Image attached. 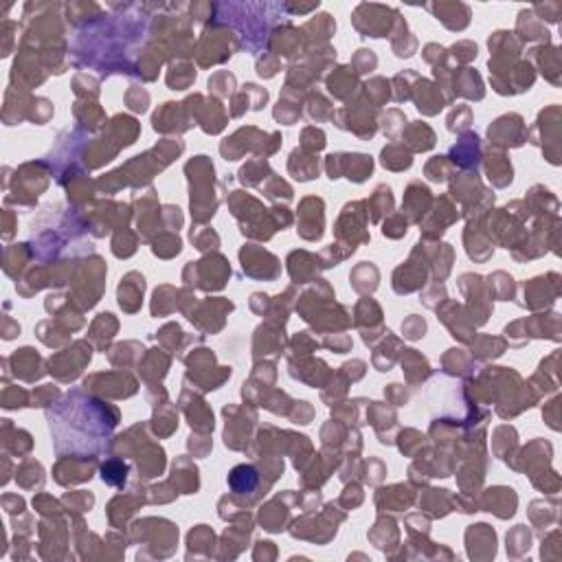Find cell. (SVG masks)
Here are the masks:
<instances>
[{
  "label": "cell",
  "instance_id": "obj_29",
  "mask_svg": "<svg viewBox=\"0 0 562 562\" xmlns=\"http://www.w3.org/2000/svg\"><path fill=\"white\" fill-rule=\"evenodd\" d=\"M367 207L371 209V216L374 220L378 222L380 220L383 214H391L393 211V195H391V189L387 185H380L376 189V193L371 195V202H367Z\"/></svg>",
  "mask_w": 562,
  "mask_h": 562
},
{
  "label": "cell",
  "instance_id": "obj_24",
  "mask_svg": "<svg viewBox=\"0 0 562 562\" xmlns=\"http://www.w3.org/2000/svg\"><path fill=\"white\" fill-rule=\"evenodd\" d=\"M454 93L470 97V99H481L483 97V84H481V77L477 75V71L464 68L459 73L457 82H454Z\"/></svg>",
  "mask_w": 562,
  "mask_h": 562
},
{
  "label": "cell",
  "instance_id": "obj_54",
  "mask_svg": "<svg viewBox=\"0 0 562 562\" xmlns=\"http://www.w3.org/2000/svg\"><path fill=\"white\" fill-rule=\"evenodd\" d=\"M325 347L334 349L337 354H345L349 347H352V339L347 334H332L330 339H325Z\"/></svg>",
  "mask_w": 562,
  "mask_h": 562
},
{
  "label": "cell",
  "instance_id": "obj_45",
  "mask_svg": "<svg viewBox=\"0 0 562 562\" xmlns=\"http://www.w3.org/2000/svg\"><path fill=\"white\" fill-rule=\"evenodd\" d=\"M364 88H371V93H367V97H369V101H371L374 105H383V103L389 99V82L383 80V77L371 80Z\"/></svg>",
  "mask_w": 562,
  "mask_h": 562
},
{
  "label": "cell",
  "instance_id": "obj_43",
  "mask_svg": "<svg viewBox=\"0 0 562 562\" xmlns=\"http://www.w3.org/2000/svg\"><path fill=\"white\" fill-rule=\"evenodd\" d=\"M448 172H450V163L446 161V156H435L433 161L427 163V176H429V180H433V182H442V180H446Z\"/></svg>",
  "mask_w": 562,
  "mask_h": 562
},
{
  "label": "cell",
  "instance_id": "obj_50",
  "mask_svg": "<svg viewBox=\"0 0 562 562\" xmlns=\"http://www.w3.org/2000/svg\"><path fill=\"white\" fill-rule=\"evenodd\" d=\"M29 402V393L18 389V387H13V389H5L3 393V406L5 408H20V406H27Z\"/></svg>",
  "mask_w": 562,
  "mask_h": 562
},
{
  "label": "cell",
  "instance_id": "obj_39",
  "mask_svg": "<svg viewBox=\"0 0 562 562\" xmlns=\"http://www.w3.org/2000/svg\"><path fill=\"white\" fill-rule=\"evenodd\" d=\"M18 473H20V475H18V483L22 485V488H31V481H29V479H36L38 483L44 481L42 466H40L38 461H24Z\"/></svg>",
  "mask_w": 562,
  "mask_h": 562
},
{
  "label": "cell",
  "instance_id": "obj_52",
  "mask_svg": "<svg viewBox=\"0 0 562 562\" xmlns=\"http://www.w3.org/2000/svg\"><path fill=\"white\" fill-rule=\"evenodd\" d=\"M318 362H321V360H312V367L308 369V374H314V367H316ZM293 376H295V378H299V380H303V383H308V385L321 387V385H323V380H325V378H327L330 374H327V367H323V369H316V378H308V376L303 374V371H301V374H293Z\"/></svg>",
  "mask_w": 562,
  "mask_h": 562
},
{
  "label": "cell",
  "instance_id": "obj_23",
  "mask_svg": "<svg viewBox=\"0 0 562 562\" xmlns=\"http://www.w3.org/2000/svg\"><path fill=\"white\" fill-rule=\"evenodd\" d=\"M404 358H402V367L406 369V378L411 383H420V380H427L431 376V367L429 362L424 360L415 349H404Z\"/></svg>",
  "mask_w": 562,
  "mask_h": 562
},
{
  "label": "cell",
  "instance_id": "obj_15",
  "mask_svg": "<svg viewBox=\"0 0 562 562\" xmlns=\"http://www.w3.org/2000/svg\"><path fill=\"white\" fill-rule=\"evenodd\" d=\"M288 170L297 180H312L318 176V158L310 151L295 149L290 154V163H288Z\"/></svg>",
  "mask_w": 562,
  "mask_h": 562
},
{
  "label": "cell",
  "instance_id": "obj_2",
  "mask_svg": "<svg viewBox=\"0 0 562 562\" xmlns=\"http://www.w3.org/2000/svg\"><path fill=\"white\" fill-rule=\"evenodd\" d=\"M400 13V11H398ZM396 9L380 5H360L354 11V27L364 38H385L391 31V24L398 18Z\"/></svg>",
  "mask_w": 562,
  "mask_h": 562
},
{
  "label": "cell",
  "instance_id": "obj_44",
  "mask_svg": "<svg viewBox=\"0 0 562 562\" xmlns=\"http://www.w3.org/2000/svg\"><path fill=\"white\" fill-rule=\"evenodd\" d=\"M402 332H404V339L417 341V339L424 337V332H427V321H424V318L417 316V314H411L402 323Z\"/></svg>",
  "mask_w": 562,
  "mask_h": 562
},
{
  "label": "cell",
  "instance_id": "obj_7",
  "mask_svg": "<svg viewBox=\"0 0 562 562\" xmlns=\"http://www.w3.org/2000/svg\"><path fill=\"white\" fill-rule=\"evenodd\" d=\"M490 141L498 147H519L525 141V128H523V119L519 114H508L496 119L488 130Z\"/></svg>",
  "mask_w": 562,
  "mask_h": 562
},
{
  "label": "cell",
  "instance_id": "obj_12",
  "mask_svg": "<svg viewBox=\"0 0 562 562\" xmlns=\"http://www.w3.org/2000/svg\"><path fill=\"white\" fill-rule=\"evenodd\" d=\"M429 205H431L429 187H424L422 182H413V185L406 189V195H404V214L411 218V222H422Z\"/></svg>",
  "mask_w": 562,
  "mask_h": 562
},
{
  "label": "cell",
  "instance_id": "obj_33",
  "mask_svg": "<svg viewBox=\"0 0 562 562\" xmlns=\"http://www.w3.org/2000/svg\"><path fill=\"white\" fill-rule=\"evenodd\" d=\"M151 251H154V255L170 260V257H174V255H178L182 251V242L174 233H165L158 239H154V246H151Z\"/></svg>",
  "mask_w": 562,
  "mask_h": 562
},
{
  "label": "cell",
  "instance_id": "obj_35",
  "mask_svg": "<svg viewBox=\"0 0 562 562\" xmlns=\"http://www.w3.org/2000/svg\"><path fill=\"white\" fill-rule=\"evenodd\" d=\"M97 332H101L99 334V337H101V345L99 347L103 349V345L108 343L114 337V332H117V321L112 318V314H99V318L93 323V327H90V334H97ZM93 341H97V337Z\"/></svg>",
  "mask_w": 562,
  "mask_h": 562
},
{
  "label": "cell",
  "instance_id": "obj_28",
  "mask_svg": "<svg viewBox=\"0 0 562 562\" xmlns=\"http://www.w3.org/2000/svg\"><path fill=\"white\" fill-rule=\"evenodd\" d=\"M516 34H521L523 40H549V34L542 24L536 22V18L531 16V11H521L519 13V29Z\"/></svg>",
  "mask_w": 562,
  "mask_h": 562
},
{
  "label": "cell",
  "instance_id": "obj_41",
  "mask_svg": "<svg viewBox=\"0 0 562 562\" xmlns=\"http://www.w3.org/2000/svg\"><path fill=\"white\" fill-rule=\"evenodd\" d=\"M262 189H264V193L268 195V198H281V195H283L286 200L293 198V189L288 187L281 178H277L275 174H270V180L266 182Z\"/></svg>",
  "mask_w": 562,
  "mask_h": 562
},
{
  "label": "cell",
  "instance_id": "obj_36",
  "mask_svg": "<svg viewBox=\"0 0 562 562\" xmlns=\"http://www.w3.org/2000/svg\"><path fill=\"white\" fill-rule=\"evenodd\" d=\"M233 88H235V77L231 73H226V71L216 73L214 77L209 80V90H211V93H218L220 97L231 95Z\"/></svg>",
  "mask_w": 562,
  "mask_h": 562
},
{
  "label": "cell",
  "instance_id": "obj_42",
  "mask_svg": "<svg viewBox=\"0 0 562 562\" xmlns=\"http://www.w3.org/2000/svg\"><path fill=\"white\" fill-rule=\"evenodd\" d=\"M191 242L195 244V249H200V251L218 249V244H220L218 235L211 229H193L191 231Z\"/></svg>",
  "mask_w": 562,
  "mask_h": 562
},
{
  "label": "cell",
  "instance_id": "obj_47",
  "mask_svg": "<svg viewBox=\"0 0 562 562\" xmlns=\"http://www.w3.org/2000/svg\"><path fill=\"white\" fill-rule=\"evenodd\" d=\"M64 503H68L71 510H75V512H86V510L93 508L95 496L88 494V492H68V494H64Z\"/></svg>",
  "mask_w": 562,
  "mask_h": 562
},
{
  "label": "cell",
  "instance_id": "obj_32",
  "mask_svg": "<svg viewBox=\"0 0 562 562\" xmlns=\"http://www.w3.org/2000/svg\"><path fill=\"white\" fill-rule=\"evenodd\" d=\"M264 174H270L268 163H266L264 158H255V161H251L249 165L242 167L239 180L244 182V185H260V180L266 178Z\"/></svg>",
  "mask_w": 562,
  "mask_h": 562
},
{
  "label": "cell",
  "instance_id": "obj_10",
  "mask_svg": "<svg viewBox=\"0 0 562 562\" xmlns=\"http://www.w3.org/2000/svg\"><path fill=\"white\" fill-rule=\"evenodd\" d=\"M413 93H415V103H417V110L424 112V114H437L439 110L444 108V97H442V90H439L435 84H431L429 80H417V86H413Z\"/></svg>",
  "mask_w": 562,
  "mask_h": 562
},
{
  "label": "cell",
  "instance_id": "obj_22",
  "mask_svg": "<svg viewBox=\"0 0 562 562\" xmlns=\"http://www.w3.org/2000/svg\"><path fill=\"white\" fill-rule=\"evenodd\" d=\"M485 170H488V178L494 187H505L512 182V165L503 154H492L485 161Z\"/></svg>",
  "mask_w": 562,
  "mask_h": 562
},
{
  "label": "cell",
  "instance_id": "obj_31",
  "mask_svg": "<svg viewBox=\"0 0 562 562\" xmlns=\"http://www.w3.org/2000/svg\"><path fill=\"white\" fill-rule=\"evenodd\" d=\"M195 82V68L189 64H178L167 75V84L172 90H187Z\"/></svg>",
  "mask_w": 562,
  "mask_h": 562
},
{
  "label": "cell",
  "instance_id": "obj_38",
  "mask_svg": "<svg viewBox=\"0 0 562 562\" xmlns=\"http://www.w3.org/2000/svg\"><path fill=\"white\" fill-rule=\"evenodd\" d=\"M378 64V57L374 55V51L369 49H360L356 51L354 59H352V71L354 75H362V73H371Z\"/></svg>",
  "mask_w": 562,
  "mask_h": 562
},
{
  "label": "cell",
  "instance_id": "obj_5",
  "mask_svg": "<svg viewBox=\"0 0 562 562\" xmlns=\"http://www.w3.org/2000/svg\"><path fill=\"white\" fill-rule=\"evenodd\" d=\"M90 347L86 343H75L73 349H66L62 354H55L51 360H49V371L53 376H57L59 380H73V378H77L82 374V367L84 364L90 362Z\"/></svg>",
  "mask_w": 562,
  "mask_h": 562
},
{
  "label": "cell",
  "instance_id": "obj_8",
  "mask_svg": "<svg viewBox=\"0 0 562 562\" xmlns=\"http://www.w3.org/2000/svg\"><path fill=\"white\" fill-rule=\"evenodd\" d=\"M325 268L323 262H318L316 255H310L306 251H295L288 257V270L295 283H306L318 275V270Z\"/></svg>",
  "mask_w": 562,
  "mask_h": 562
},
{
  "label": "cell",
  "instance_id": "obj_19",
  "mask_svg": "<svg viewBox=\"0 0 562 562\" xmlns=\"http://www.w3.org/2000/svg\"><path fill=\"white\" fill-rule=\"evenodd\" d=\"M11 362L16 364V376H20L22 380H38V374L31 371V369H42L40 364H42V358L34 352L31 347H24L20 349L18 354H13L11 356Z\"/></svg>",
  "mask_w": 562,
  "mask_h": 562
},
{
  "label": "cell",
  "instance_id": "obj_14",
  "mask_svg": "<svg viewBox=\"0 0 562 562\" xmlns=\"http://www.w3.org/2000/svg\"><path fill=\"white\" fill-rule=\"evenodd\" d=\"M424 277H427V268L424 266L415 268L413 262H406L404 266H400L396 270V275H393V288H396V293H400V295L417 290V288L424 283Z\"/></svg>",
  "mask_w": 562,
  "mask_h": 562
},
{
  "label": "cell",
  "instance_id": "obj_37",
  "mask_svg": "<svg viewBox=\"0 0 562 562\" xmlns=\"http://www.w3.org/2000/svg\"><path fill=\"white\" fill-rule=\"evenodd\" d=\"M325 147V134L323 130L318 128H306L303 130V136H301V149L303 151H310V154H316L318 149Z\"/></svg>",
  "mask_w": 562,
  "mask_h": 562
},
{
  "label": "cell",
  "instance_id": "obj_26",
  "mask_svg": "<svg viewBox=\"0 0 562 562\" xmlns=\"http://www.w3.org/2000/svg\"><path fill=\"white\" fill-rule=\"evenodd\" d=\"M383 165L387 167V170H393V172H402V170H408L413 163L411 154L398 143H391L383 149Z\"/></svg>",
  "mask_w": 562,
  "mask_h": 562
},
{
  "label": "cell",
  "instance_id": "obj_51",
  "mask_svg": "<svg viewBox=\"0 0 562 562\" xmlns=\"http://www.w3.org/2000/svg\"><path fill=\"white\" fill-rule=\"evenodd\" d=\"M450 53H452L454 59H459V62H470V59L477 57V44L464 40L459 44H454V47L450 49Z\"/></svg>",
  "mask_w": 562,
  "mask_h": 562
},
{
  "label": "cell",
  "instance_id": "obj_21",
  "mask_svg": "<svg viewBox=\"0 0 562 562\" xmlns=\"http://www.w3.org/2000/svg\"><path fill=\"white\" fill-rule=\"evenodd\" d=\"M174 481L185 494H193L198 490V468L187 459H178L174 464Z\"/></svg>",
  "mask_w": 562,
  "mask_h": 562
},
{
  "label": "cell",
  "instance_id": "obj_27",
  "mask_svg": "<svg viewBox=\"0 0 562 562\" xmlns=\"http://www.w3.org/2000/svg\"><path fill=\"white\" fill-rule=\"evenodd\" d=\"M406 145L415 151H427L435 145V134L427 124H413L406 130Z\"/></svg>",
  "mask_w": 562,
  "mask_h": 562
},
{
  "label": "cell",
  "instance_id": "obj_18",
  "mask_svg": "<svg viewBox=\"0 0 562 562\" xmlns=\"http://www.w3.org/2000/svg\"><path fill=\"white\" fill-rule=\"evenodd\" d=\"M93 468H95V461H80V459H62L55 468V477L57 475H64L68 473V477L62 481V485H68V483H80V481H86L93 477Z\"/></svg>",
  "mask_w": 562,
  "mask_h": 562
},
{
  "label": "cell",
  "instance_id": "obj_4",
  "mask_svg": "<svg viewBox=\"0 0 562 562\" xmlns=\"http://www.w3.org/2000/svg\"><path fill=\"white\" fill-rule=\"evenodd\" d=\"M374 172V161L367 154H332L327 156V174L332 180L347 176L354 182H362Z\"/></svg>",
  "mask_w": 562,
  "mask_h": 562
},
{
  "label": "cell",
  "instance_id": "obj_16",
  "mask_svg": "<svg viewBox=\"0 0 562 562\" xmlns=\"http://www.w3.org/2000/svg\"><path fill=\"white\" fill-rule=\"evenodd\" d=\"M483 498H485L483 501L485 512H494L501 516V510H505V519L512 516L516 510V494L512 488H492V490L485 492Z\"/></svg>",
  "mask_w": 562,
  "mask_h": 562
},
{
  "label": "cell",
  "instance_id": "obj_3",
  "mask_svg": "<svg viewBox=\"0 0 562 562\" xmlns=\"http://www.w3.org/2000/svg\"><path fill=\"white\" fill-rule=\"evenodd\" d=\"M185 272H193L195 283L205 288V290H220V288H224L226 279L231 277V266L222 255H211L200 262H191ZM193 279H189L187 283H193Z\"/></svg>",
  "mask_w": 562,
  "mask_h": 562
},
{
  "label": "cell",
  "instance_id": "obj_1",
  "mask_svg": "<svg viewBox=\"0 0 562 562\" xmlns=\"http://www.w3.org/2000/svg\"><path fill=\"white\" fill-rule=\"evenodd\" d=\"M187 174L191 182V214L195 222H207L214 218L218 198L214 195V165L207 156H195L187 163Z\"/></svg>",
  "mask_w": 562,
  "mask_h": 562
},
{
  "label": "cell",
  "instance_id": "obj_20",
  "mask_svg": "<svg viewBox=\"0 0 562 562\" xmlns=\"http://www.w3.org/2000/svg\"><path fill=\"white\" fill-rule=\"evenodd\" d=\"M327 88H330V93L337 95L339 99H347L349 93H354V88H356V75L345 66L334 68V73L327 77Z\"/></svg>",
  "mask_w": 562,
  "mask_h": 562
},
{
  "label": "cell",
  "instance_id": "obj_17",
  "mask_svg": "<svg viewBox=\"0 0 562 562\" xmlns=\"http://www.w3.org/2000/svg\"><path fill=\"white\" fill-rule=\"evenodd\" d=\"M257 483H260V473L255 470V466H237L229 475V485L235 494H249L257 490Z\"/></svg>",
  "mask_w": 562,
  "mask_h": 562
},
{
  "label": "cell",
  "instance_id": "obj_55",
  "mask_svg": "<svg viewBox=\"0 0 562 562\" xmlns=\"http://www.w3.org/2000/svg\"><path fill=\"white\" fill-rule=\"evenodd\" d=\"M189 450L193 452V457H205V454L211 450V439L207 437V433L202 437H189Z\"/></svg>",
  "mask_w": 562,
  "mask_h": 562
},
{
  "label": "cell",
  "instance_id": "obj_25",
  "mask_svg": "<svg viewBox=\"0 0 562 562\" xmlns=\"http://www.w3.org/2000/svg\"><path fill=\"white\" fill-rule=\"evenodd\" d=\"M378 277H380L378 275V268L374 264H367V262H362L358 268H354L352 275H349L352 286L358 293H374L378 288Z\"/></svg>",
  "mask_w": 562,
  "mask_h": 562
},
{
  "label": "cell",
  "instance_id": "obj_11",
  "mask_svg": "<svg viewBox=\"0 0 562 562\" xmlns=\"http://www.w3.org/2000/svg\"><path fill=\"white\" fill-rule=\"evenodd\" d=\"M429 9L442 20L452 31H461L470 22V9L461 3H439V5H429Z\"/></svg>",
  "mask_w": 562,
  "mask_h": 562
},
{
  "label": "cell",
  "instance_id": "obj_57",
  "mask_svg": "<svg viewBox=\"0 0 562 562\" xmlns=\"http://www.w3.org/2000/svg\"><path fill=\"white\" fill-rule=\"evenodd\" d=\"M385 396H389V400L396 404V406H402L408 400V396H406V391L402 389V385H389V389L385 391Z\"/></svg>",
  "mask_w": 562,
  "mask_h": 562
},
{
  "label": "cell",
  "instance_id": "obj_6",
  "mask_svg": "<svg viewBox=\"0 0 562 562\" xmlns=\"http://www.w3.org/2000/svg\"><path fill=\"white\" fill-rule=\"evenodd\" d=\"M299 235L303 239L316 242L323 235V200L306 198L299 207Z\"/></svg>",
  "mask_w": 562,
  "mask_h": 562
},
{
  "label": "cell",
  "instance_id": "obj_34",
  "mask_svg": "<svg viewBox=\"0 0 562 562\" xmlns=\"http://www.w3.org/2000/svg\"><path fill=\"white\" fill-rule=\"evenodd\" d=\"M128 475V466L121 459H108L101 468V479L110 485H124Z\"/></svg>",
  "mask_w": 562,
  "mask_h": 562
},
{
  "label": "cell",
  "instance_id": "obj_53",
  "mask_svg": "<svg viewBox=\"0 0 562 562\" xmlns=\"http://www.w3.org/2000/svg\"><path fill=\"white\" fill-rule=\"evenodd\" d=\"M57 396V389L53 385H44L38 391H34V404L31 406H47L49 402H53V398Z\"/></svg>",
  "mask_w": 562,
  "mask_h": 562
},
{
  "label": "cell",
  "instance_id": "obj_56",
  "mask_svg": "<svg viewBox=\"0 0 562 562\" xmlns=\"http://www.w3.org/2000/svg\"><path fill=\"white\" fill-rule=\"evenodd\" d=\"M293 347H295V352H299V354H310L312 349L316 347V343L308 337V332H301L299 337H295V341H293Z\"/></svg>",
  "mask_w": 562,
  "mask_h": 562
},
{
  "label": "cell",
  "instance_id": "obj_30",
  "mask_svg": "<svg viewBox=\"0 0 562 562\" xmlns=\"http://www.w3.org/2000/svg\"><path fill=\"white\" fill-rule=\"evenodd\" d=\"M505 349V341L503 339H492V337H479L473 343V354L477 352L479 358L488 360V358H496L503 354Z\"/></svg>",
  "mask_w": 562,
  "mask_h": 562
},
{
  "label": "cell",
  "instance_id": "obj_13",
  "mask_svg": "<svg viewBox=\"0 0 562 562\" xmlns=\"http://www.w3.org/2000/svg\"><path fill=\"white\" fill-rule=\"evenodd\" d=\"M450 158L457 163L459 167H468V170H473L477 167L479 158H481V143H479V136L477 134H466L461 141H457L450 149Z\"/></svg>",
  "mask_w": 562,
  "mask_h": 562
},
{
  "label": "cell",
  "instance_id": "obj_48",
  "mask_svg": "<svg viewBox=\"0 0 562 562\" xmlns=\"http://www.w3.org/2000/svg\"><path fill=\"white\" fill-rule=\"evenodd\" d=\"M406 226H408V222H406L404 214H400V216L396 214V216H391V218L385 222V226H383V235L398 239V237L406 235Z\"/></svg>",
  "mask_w": 562,
  "mask_h": 562
},
{
  "label": "cell",
  "instance_id": "obj_46",
  "mask_svg": "<svg viewBox=\"0 0 562 562\" xmlns=\"http://www.w3.org/2000/svg\"><path fill=\"white\" fill-rule=\"evenodd\" d=\"M470 126V108L468 105H457L448 117V130L450 132H464Z\"/></svg>",
  "mask_w": 562,
  "mask_h": 562
},
{
  "label": "cell",
  "instance_id": "obj_49",
  "mask_svg": "<svg viewBox=\"0 0 562 562\" xmlns=\"http://www.w3.org/2000/svg\"><path fill=\"white\" fill-rule=\"evenodd\" d=\"M126 103L130 105L134 112H145L147 110V103H149V95L145 93L143 88L132 86L128 90V95H126Z\"/></svg>",
  "mask_w": 562,
  "mask_h": 562
},
{
  "label": "cell",
  "instance_id": "obj_40",
  "mask_svg": "<svg viewBox=\"0 0 562 562\" xmlns=\"http://www.w3.org/2000/svg\"><path fill=\"white\" fill-rule=\"evenodd\" d=\"M112 251H114V255L117 257H130L134 251H136V237L130 233V231H121L117 237H114V242H112Z\"/></svg>",
  "mask_w": 562,
  "mask_h": 562
},
{
  "label": "cell",
  "instance_id": "obj_9",
  "mask_svg": "<svg viewBox=\"0 0 562 562\" xmlns=\"http://www.w3.org/2000/svg\"><path fill=\"white\" fill-rule=\"evenodd\" d=\"M143 290H145V279L139 275V272H128V275L121 279V286L117 290L119 306L126 312H136L141 308Z\"/></svg>",
  "mask_w": 562,
  "mask_h": 562
}]
</instances>
